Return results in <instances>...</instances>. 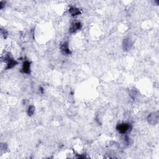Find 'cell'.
Here are the masks:
<instances>
[{"instance_id": "cell-6", "label": "cell", "mask_w": 159, "mask_h": 159, "mask_svg": "<svg viewBox=\"0 0 159 159\" xmlns=\"http://www.w3.org/2000/svg\"><path fill=\"white\" fill-rule=\"evenodd\" d=\"M61 49L62 51L63 54H69L70 53V51L69 48H68V45L67 42H63L61 45Z\"/></svg>"}, {"instance_id": "cell-3", "label": "cell", "mask_w": 159, "mask_h": 159, "mask_svg": "<svg viewBox=\"0 0 159 159\" xmlns=\"http://www.w3.org/2000/svg\"><path fill=\"white\" fill-rule=\"evenodd\" d=\"M122 46H123V49L125 50H126V51L129 50L132 47V42L131 39L129 38L125 39L124 40L123 43H122Z\"/></svg>"}, {"instance_id": "cell-8", "label": "cell", "mask_w": 159, "mask_h": 159, "mask_svg": "<svg viewBox=\"0 0 159 159\" xmlns=\"http://www.w3.org/2000/svg\"><path fill=\"white\" fill-rule=\"evenodd\" d=\"M17 62L14 60L13 59H11V58H9V61L8 63L7 64V68L8 69H10V68H13L14 66L16 65L17 64Z\"/></svg>"}, {"instance_id": "cell-7", "label": "cell", "mask_w": 159, "mask_h": 159, "mask_svg": "<svg viewBox=\"0 0 159 159\" xmlns=\"http://www.w3.org/2000/svg\"><path fill=\"white\" fill-rule=\"evenodd\" d=\"M69 12L70 13V14L73 16H78L80 14V9H78L77 8H71L69 9Z\"/></svg>"}, {"instance_id": "cell-1", "label": "cell", "mask_w": 159, "mask_h": 159, "mask_svg": "<svg viewBox=\"0 0 159 159\" xmlns=\"http://www.w3.org/2000/svg\"><path fill=\"white\" fill-rule=\"evenodd\" d=\"M148 122L152 125H156L158 124L159 120L158 112H154L149 114L148 116Z\"/></svg>"}, {"instance_id": "cell-9", "label": "cell", "mask_w": 159, "mask_h": 159, "mask_svg": "<svg viewBox=\"0 0 159 159\" xmlns=\"http://www.w3.org/2000/svg\"><path fill=\"white\" fill-rule=\"evenodd\" d=\"M35 112V107L34 106L31 105L28 108V114L29 116H32L33 115Z\"/></svg>"}, {"instance_id": "cell-5", "label": "cell", "mask_w": 159, "mask_h": 159, "mask_svg": "<svg viewBox=\"0 0 159 159\" xmlns=\"http://www.w3.org/2000/svg\"><path fill=\"white\" fill-rule=\"evenodd\" d=\"M31 67L30 63L28 61L25 62L23 64L22 71H23L24 74H29L30 71H31V67Z\"/></svg>"}, {"instance_id": "cell-2", "label": "cell", "mask_w": 159, "mask_h": 159, "mask_svg": "<svg viewBox=\"0 0 159 159\" xmlns=\"http://www.w3.org/2000/svg\"><path fill=\"white\" fill-rule=\"evenodd\" d=\"M131 129V125L129 124L122 123L117 125V130L121 134H125Z\"/></svg>"}, {"instance_id": "cell-4", "label": "cell", "mask_w": 159, "mask_h": 159, "mask_svg": "<svg viewBox=\"0 0 159 159\" xmlns=\"http://www.w3.org/2000/svg\"><path fill=\"white\" fill-rule=\"evenodd\" d=\"M82 28V24H81L80 22H76L74 24L72 25L71 27V28L70 29V32H75L76 31H78Z\"/></svg>"}]
</instances>
